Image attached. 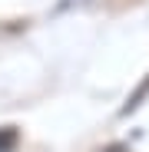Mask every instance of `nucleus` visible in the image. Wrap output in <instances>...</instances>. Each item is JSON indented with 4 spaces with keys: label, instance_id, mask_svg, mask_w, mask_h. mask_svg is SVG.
Listing matches in <instances>:
<instances>
[{
    "label": "nucleus",
    "instance_id": "obj_1",
    "mask_svg": "<svg viewBox=\"0 0 149 152\" xmlns=\"http://www.w3.org/2000/svg\"><path fill=\"white\" fill-rule=\"evenodd\" d=\"M17 145V129L13 126H4V129H0V152H10Z\"/></svg>",
    "mask_w": 149,
    "mask_h": 152
}]
</instances>
